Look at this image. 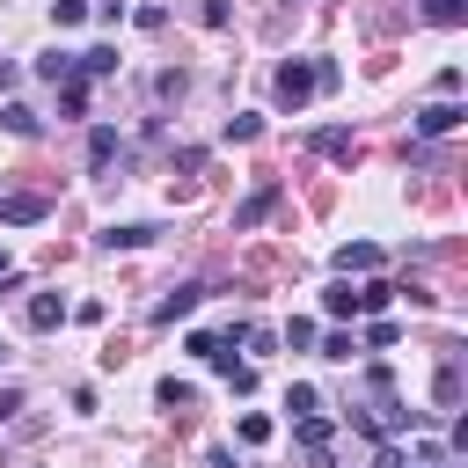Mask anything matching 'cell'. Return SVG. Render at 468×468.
Wrapping results in <instances>:
<instances>
[{"label":"cell","instance_id":"30","mask_svg":"<svg viewBox=\"0 0 468 468\" xmlns=\"http://www.w3.org/2000/svg\"><path fill=\"white\" fill-rule=\"evenodd\" d=\"M212 468H234V453H212Z\"/></svg>","mask_w":468,"mask_h":468},{"label":"cell","instance_id":"6","mask_svg":"<svg viewBox=\"0 0 468 468\" xmlns=\"http://www.w3.org/2000/svg\"><path fill=\"white\" fill-rule=\"evenodd\" d=\"M461 117H468V110H461V102H446V95H439V102H431V110H417V132H424V139H446V132H453V124H461Z\"/></svg>","mask_w":468,"mask_h":468},{"label":"cell","instance_id":"16","mask_svg":"<svg viewBox=\"0 0 468 468\" xmlns=\"http://www.w3.org/2000/svg\"><path fill=\"white\" fill-rule=\"evenodd\" d=\"M37 73H44V80H73L80 66H73V51H44V58H37Z\"/></svg>","mask_w":468,"mask_h":468},{"label":"cell","instance_id":"26","mask_svg":"<svg viewBox=\"0 0 468 468\" xmlns=\"http://www.w3.org/2000/svg\"><path fill=\"white\" fill-rule=\"evenodd\" d=\"M439 402H461V366H439Z\"/></svg>","mask_w":468,"mask_h":468},{"label":"cell","instance_id":"5","mask_svg":"<svg viewBox=\"0 0 468 468\" xmlns=\"http://www.w3.org/2000/svg\"><path fill=\"white\" fill-rule=\"evenodd\" d=\"M44 212H51V197H37V190H15V197H0V219H7V227H37Z\"/></svg>","mask_w":468,"mask_h":468},{"label":"cell","instance_id":"2","mask_svg":"<svg viewBox=\"0 0 468 468\" xmlns=\"http://www.w3.org/2000/svg\"><path fill=\"white\" fill-rule=\"evenodd\" d=\"M351 424H358V431H373V439H388V431L417 424V410H402V402H388V395H380V402H373V410H358Z\"/></svg>","mask_w":468,"mask_h":468},{"label":"cell","instance_id":"8","mask_svg":"<svg viewBox=\"0 0 468 468\" xmlns=\"http://www.w3.org/2000/svg\"><path fill=\"white\" fill-rule=\"evenodd\" d=\"M161 227H146V219H117V227H102V249H146Z\"/></svg>","mask_w":468,"mask_h":468},{"label":"cell","instance_id":"10","mask_svg":"<svg viewBox=\"0 0 468 468\" xmlns=\"http://www.w3.org/2000/svg\"><path fill=\"white\" fill-rule=\"evenodd\" d=\"M0 124H7L15 139H37V132H44V117H37L29 102H0Z\"/></svg>","mask_w":468,"mask_h":468},{"label":"cell","instance_id":"17","mask_svg":"<svg viewBox=\"0 0 468 468\" xmlns=\"http://www.w3.org/2000/svg\"><path fill=\"white\" fill-rule=\"evenodd\" d=\"M58 110H66V117H80V110H88V80H80V73H73V80H58Z\"/></svg>","mask_w":468,"mask_h":468},{"label":"cell","instance_id":"20","mask_svg":"<svg viewBox=\"0 0 468 468\" xmlns=\"http://www.w3.org/2000/svg\"><path fill=\"white\" fill-rule=\"evenodd\" d=\"M263 439H271V417L249 410V417H241V446H263Z\"/></svg>","mask_w":468,"mask_h":468},{"label":"cell","instance_id":"23","mask_svg":"<svg viewBox=\"0 0 468 468\" xmlns=\"http://www.w3.org/2000/svg\"><path fill=\"white\" fill-rule=\"evenodd\" d=\"M110 154H117V132H110V124H102V132H95V139H88V161H95V168H102V161H110Z\"/></svg>","mask_w":468,"mask_h":468},{"label":"cell","instance_id":"7","mask_svg":"<svg viewBox=\"0 0 468 468\" xmlns=\"http://www.w3.org/2000/svg\"><path fill=\"white\" fill-rule=\"evenodd\" d=\"M336 271H344V278H373V271H380V249H373V241H344V249H336Z\"/></svg>","mask_w":468,"mask_h":468},{"label":"cell","instance_id":"18","mask_svg":"<svg viewBox=\"0 0 468 468\" xmlns=\"http://www.w3.org/2000/svg\"><path fill=\"white\" fill-rule=\"evenodd\" d=\"M388 292H395V285H380V278H366V285H358V314H380V307H388Z\"/></svg>","mask_w":468,"mask_h":468},{"label":"cell","instance_id":"11","mask_svg":"<svg viewBox=\"0 0 468 468\" xmlns=\"http://www.w3.org/2000/svg\"><path fill=\"white\" fill-rule=\"evenodd\" d=\"M314 146H322V154H329V161H344V168H351V161H358V139H351V132H344V124H329V132H314Z\"/></svg>","mask_w":468,"mask_h":468},{"label":"cell","instance_id":"12","mask_svg":"<svg viewBox=\"0 0 468 468\" xmlns=\"http://www.w3.org/2000/svg\"><path fill=\"white\" fill-rule=\"evenodd\" d=\"M66 314H73V307H66L58 292H37V300H29V329H58Z\"/></svg>","mask_w":468,"mask_h":468},{"label":"cell","instance_id":"4","mask_svg":"<svg viewBox=\"0 0 468 468\" xmlns=\"http://www.w3.org/2000/svg\"><path fill=\"white\" fill-rule=\"evenodd\" d=\"M271 212H278V183H256V190L234 205V227H263Z\"/></svg>","mask_w":468,"mask_h":468},{"label":"cell","instance_id":"25","mask_svg":"<svg viewBox=\"0 0 468 468\" xmlns=\"http://www.w3.org/2000/svg\"><path fill=\"white\" fill-rule=\"evenodd\" d=\"M285 410H292V417H314V410H322V402H314V388H307V380H300V388H292V395H285Z\"/></svg>","mask_w":468,"mask_h":468},{"label":"cell","instance_id":"19","mask_svg":"<svg viewBox=\"0 0 468 468\" xmlns=\"http://www.w3.org/2000/svg\"><path fill=\"white\" fill-rule=\"evenodd\" d=\"M183 351H190V358H212V351H227V344H219L212 329H190V336H183Z\"/></svg>","mask_w":468,"mask_h":468},{"label":"cell","instance_id":"14","mask_svg":"<svg viewBox=\"0 0 468 468\" xmlns=\"http://www.w3.org/2000/svg\"><path fill=\"white\" fill-rule=\"evenodd\" d=\"M73 66H80V80H88V73H117V51H110V44H95V51H73Z\"/></svg>","mask_w":468,"mask_h":468},{"label":"cell","instance_id":"3","mask_svg":"<svg viewBox=\"0 0 468 468\" xmlns=\"http://www.w3.org/2000/svg\"><path fill=\"white\" fill-rule=\"evenodd\" d=\"M292 439H300V453H307L314 468L329 461V417H322V410H314V417H292Z\"/></svg>","mask_w":468,"mask_h":468},{"label":"cell","instance_id":"22","mask_svg":"<svg viewBox=\"0 0 468 468\" xmlns=\"http://www.w3.org/2000/svg\"><path fill=\"white\" fill-rule=\"evenodd\" d=\"M256 132H263V117H256V110H241V117H227V139H256Z\"/></svg>","mask_w":468,"mask_h":468},{"label":"cell","instance_id":"13","mask_svg":"<svg viewBox=\"0 0 468 468\" xmlns=\"http://www.w3.org/2000/svg\"><path fill=\"white\" fill-rule=\"evenodd\" d=\"M322 314H336V322H344V314H358V285H351V278H344V285H329V292H322Z\"/></svg>","mask_w":468,"mask_h":468},{"label":"cell","instance_id":"27","mask_svg":"<svg viewBox=\"0 0 468 468\" xmlns=\"http://www.w3.org/2000/svg\"><path fill=\"white\" fill-rule=\"evenodd\" d=\"M161 402L168 410H190V380H161Z\"/></svg>","mask_w":468,"mask_h":468},{"label":"cell","instance_id":"28","mask_svg":"<svg viewBox=\"0 0 468 468\" xmlns=\"http://www.w3.org/2000/svg\"><path fill=\"white\" fill-rule=\"evenodd\" d=\"M15 410H22V388H0V424H7Z\"/></svg>","mask_w":468,"mask_h":468},{"label":"cell","instance_id":"9","mask_svg":"<svg viewBox=\"0 0 468 468\" xmlns=\"http://www.w3.org/2000/svg\"><path fill=\"white\" fill-rule=\"evenodd\" d=\"M197 300H205V285H176V292H168V300H154V322H161V329H168V322H183V314H190V307H197Z\"/></svg>","mask_w":468,"mask_h":468},{"label":"cell","instance_id":"29","mask_svg":"<svg viewBox=\"0 0 468 468\" xmlns=\"http://www.w3.org/2000/svg\"><path fill=\"white\" fill-rule=\"evenodd\" d=\"M0 285H15V256L7 249H0Z\"/></svg>","mask_w":468,"mask_h":468},{"label":"cell","instance_id":"1","mask_svg":"<svg viewBox=\"0 0 468 468\" xmlns=\"http://www.w3.org/2000/svg\"><path fill=\"white\" fill-rule=\"evenodd\" d=\"M322 88H336V66L329 58H285L278 66V110H307Z\"/></svg>","mask_w":468,"mask_h":468},{"label":"cell","instance_id":"21","mask_svg":"<svg viewBox=\"0 0 468 468\" xmlns=\"http://www.w3.org/2000/svg\"><path fill=\"white\" fill-rule=\"evenodd\" d=\"M51 22H58V29H73V22H88V0H51Z\"/></svg>","mask_w":468,"mask_h":468},{"label":"cell","instance_id":"24","mask_svg":"<svg viewBox=\"0 0 468 468\" xmlns=\"http://www.w3.org/2000/svg\"><path fill=\"white\" fill-rule=\"evenodd\" d=\"M285 344H292V351H307V344H314V322H307V314H292V322H285Z\"/></svg>","mask_w":468,"mask_h":468},{"label":"cell","instance_id":"15","mask_svg":"<svg viewBox=\"0 0 468 468\" xmlns=\"http://www.w3.org/2000/svg\"><path fill=\"white\" fill-rule=\"evenodd\" d=\"M424 15H431L439 29H461V22H468V0H424Z\"/></svg>","mask_w":468,"mask_h":468}]
</instances>
